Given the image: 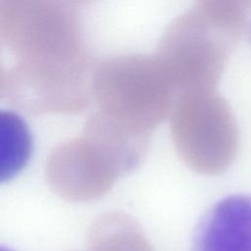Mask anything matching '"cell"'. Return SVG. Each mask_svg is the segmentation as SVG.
Listing matches in <instances>:
<instances>
[{
	"label": "cell",
	"instance_id": "2",
	"mask_svg": "<svg viewBox=\"0 0 251 251\" xmlns=\"http://www.w3.org/2000/svg\"><path fill=\"white\" fill-rule=\"evenodd\" d=\"M91 93L100 114L150 137L171 113L177 89L155 56L126 54L107 58L91 72Z\"/></svg>",
	"mask_w": 251,
	"mask_h": 251
},
{
	"label": "cell",
	"instance_id": "7",
	"mask_svg": "<svg viewBox=\"0 0 251 251\" xmlns=\"http://www.w3.org/2000/svg\"><path fill=\"white\" fill-rule=\"evenodd\" d=\"M192 251H251V195H230L200 220Z\"/></svg>",
	"mask_w": 251,
	"mask_h": 251
},
{
	"label": "cell",
	"instance_id": "6",
	"mask_svg": "<svg viewBox=\"0 0 251 251\" xmlns=\"http://www.w3.org/2000/svg\"><path fill=\"white\" fill-rule=\"evenodd\" d=\"M45 175L50 189L61 198L87 202L105 195L123 172L104 148L82 133L52 149Z\"/></svg>",
	"mask_w": 251,
	"mask_h": 251
},
{
	"label": "cell",
	"instance_id": "3",
	"mask_svg": "<svg viewBox=\"0 0 251 251\" xmlns=\"http://www.w3.org/2000/svg\"><path fill=\"white\" fill-rule=\"evenodd\" d=\"M0 40L16 62L70 64L87 60L74 2L0 1Z\"/></svg>",
	"mask_w": 251,
	"mask_h": 251
},
{
	"label": "cell",
	"instance_id": "5",
	"mask_svg": "<svg viewBox=\"0 0 251 251\" xmlns=\"http://www.w3.org/2000/svg\"><path fill=\"white\" fill-rule=\"evenodd\" d=\"M88 61L73 64L14 62L1 72L0 94L25 114H75L91 98Z\"/></svg>",
	"mask_w": 251,
	"mask_h": 251
},
{
	"label": "cell",
	"instance_id": "1",
	"mask_svg": "<svg viewBox=\"0 0 251 251\" xmlns=\"http://www.w3.org/2000/svg\"><path fill=\"white\" fill-rule=\"evenodd\" d=\"M250 11L251 1H199L169 25L156 57L177 93L215 89Z\"/></svg>",
	"mask_w": 251,
	"mask_h": 251
},
{
	"label": "cell",
	"instance_id": "4",
	"mask_svg": "<svg viewBox=\"0 0 251 251\" xmlns=\"http://www.w3.org/2000/svg\"><path fill=\"white\" fill-rule=\"evenodd\" d=\"M174 146L196 173L225 172L238 148V128L228 103L215 89L178 92L170 113Z\"/></svg>",
	"mask_w": 251,
	"mask_h": 251
},
{
	"label": "cell",
	"instance_id": "8",
	"mask_svg": "<svg viewBox=\"0 0 251 251\" xmlns=\"http://www.w3.org/2000/svg\"><path fill=\"white\" fill-rule=\"evenodd\" d=\"M87 251H152V248L131 217L122 212H108L92 224Z\"/></svg>",
	"mask_w": 251,
	"mask_h": 251
},
{
	"label": "cell",
	"instance_id": "9",
	"mask_svg": "<svg viewBox=\"0 0 251 251\" xmlns=\"http://www.w3.org/2000/svg\"><path fill=\"white\" fill-rule=\"evenodd\" d=\"M248 40H249V44H250V46H251V21H250V23H249V25H248Z\"/></svg>",
	"mask_w": 251,
	"mask_h": 251
}]
</instances>
